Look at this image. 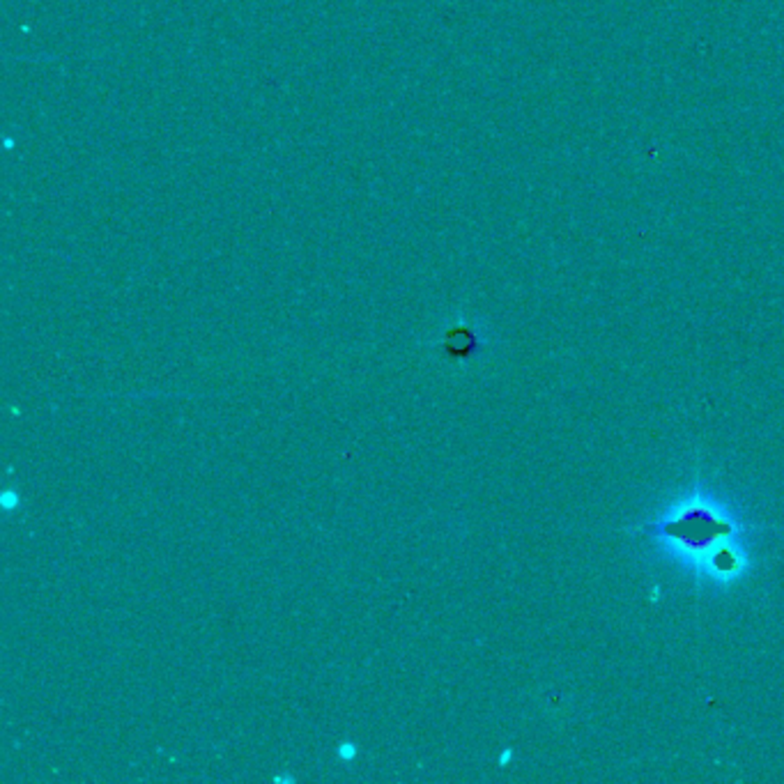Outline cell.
Returning <instances> with one entry per match:
<instances>
[{
	"mask_svg": "<svg viewBox=\"0 0 784 784\" xmlns=\"http://www.w3.org/2000/svg\"><path fill=\"white\" fill-rule=\"evenodd\" d=\"M649 534H663V536L679 538L688 548H706L722 534L732 532L727 522L713 518L709 509H688L679 520L665 522V525H649Z\"/></svg>",
	"mask_w": 784,
	"mask_h": 784,
	"instance_id": "6da1fadb",
	"label": "cell"
},
{
	"mask_svg": "<svg viewBox=\"0 0 784 784\" xmlns=\"http://www.w3.org/2000/svg\"><path fill=\"white\" fill-rule=\"evenodd\" d=\"M476 348H479V341L467 327H453L444 336V350L453 359H467L470 355H474Z\"/></svg>",
	"mask_w": 784,
	"mask_h": 784,
	"instance_id": "7a4b0ae2",
	"label": "cell"
},
{
	"mask_svg": "<svg viewBox=\"0 0 784 784\" xmlns=\"http://www.w3.org/2000/svg\"><path fill=\"white\" fill-rule=\"evenodd\" d=\"M357 752H359V748H357V743H352V741H343V743H341L336 748L338 759H341V762H345V764L355 762Z\"/></svg>",
	"mask_w": 784,
	"mask_h": 784,
	"instance_id": "277c9868",
	"label": "cell"
},
{
	"mask_svg": "<svg viewBox=\"0 0 784 784\" xmlns=\"http://www.w3.org/2000/svg\"><path fill=\"white\" fill-rule=\"evenodd\" d=\"M511 755H513V752L506 750L504 755H502V759H499V764H502V766H506V764H509V759H511Z\"/></svg>",
	"mask_w": 784,
	"mask_h": 784,
	"instance_id": "5b68a950",
	"label": "cell"
},
{
	"mask_svg": "<svg viewBox=\"0 0 784 784\" xmlns=\"http://www.w3.org/2000/svg\"><path fill=\"white\" fill-rule=\"evenodd\" d=\"M19 504H21V497H19V493L14 490V488H10V490H5V493L0 495V506H3V511H5V513L17 511Z\"/></svg>",
	"mask_w": 784,
	"mask_h": 784,
	"instance_id": "3957f363",
	"label": "cell"
}]
</instances>
